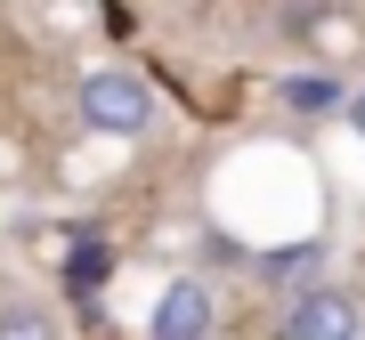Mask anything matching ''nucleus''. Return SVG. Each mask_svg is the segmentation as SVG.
<instances>
[{"label": "nucleus", "mask_w": 365, "mask_h": 340, "mask_svg": "<svg viewBox=\"0 0 365 340\" xmlns=\"http://www.w3.org/2000/svg\"><path fill=\"white\" fill-rule=\"evenodd\" d=\"M284 97H292V105H309V114H317V105H333L341 90H333V81H284Z\"/></svg>", "instance_id": "obj_5"}, {"label": "nucleus", "mask_w": 365, "mask_h": 340, "mask_svg": "<svg viewBox=\"0 0 365 340\" xmlns=\"http://www.w3.org/2000/svg\"><path fill=\"white\" fill-rule=\"evenodd\" d=\"M268 275H309V251H268Z\"/></svg>", "instance_id": "obj_7"}, {"label": "nucleus", "mask_w": 365, "mask_h": 340, "mask_svg": "<svg viewBox=\"0 0 365 340\" xmlns=\"http://www.w3.org/2000/svg\"><path fill=\"white\" fill-rule=\"evenodd\" d=\"M98 275H106V251H98V243H81V260H73V284H81V292H90V284H98Z\"/></svg>", "instance_id": "obj_6"}, {"label": "nucleus", "mask_w": 365, "mask_h": 340, "mask_svg": "<svg viewBox=\"0 0 365 340\" xmlns=\"http://www.w3.org/2000/svg\"><path fill=\"white\" fill-rule=\"evenodd\" d=\"M276 332L284 340H365V316L349 292H300V300L276 316Z\"/></svg>", "instance_id": "obj_2"}, {"label": "nucleus", "mask_w": 365, "mask_h": 340, "mask_svg": "<svg viewBox=\"0 0 365 340\" xmlns=\"http://www.w3.org/2000/svg\"><path fill=\"white\" fill-rule=\"evenodd\" d=\"M81 122H98V130H114V138H138L146 122H155V97H146V81H130V73H90L81 81Z\"/></svg>", "instance_id": "obj_1"}, {"label": "nucleus", "mask_w": 365, "mask_h": 340, "mask_svg": "<svg viewBox=\"0 0 365 340\" xmlns=\"http://www.w3.org/2000/svg\"><path fill=\"white\" fill-rule=\"evenodd\" d=\"M0 340H57V324L33 316V308H9V316H0Z\"/></svg>", "instance_id": "obj_4"}, {"label": "nucleus", "mask_w": 365, "mask_h": 340, "mask_svg": "<svg viewBox=\"0 0 365 340\" xmlns=\"http://www.w3.org/2000/svg\"><path fill=\"white\" fill-rule=\"evenodd\" d=\"M211 332V292L203 284H170L155 308V340H203Z\"/></svg>", "instance_id": "obj_3"}, {"label": "nucleus", "mask_w": 365, "mask_h": 340, "mask_svg": "<svg viewBox=\"0 0 365 340\" xmlns=\"http://www.w3.org/2000/svg\"><path fill=\"white\" fill-rule=\"evenodd\" d=\"M357 130H365V97H357Z\"/></svg>", "instance_id": "obj_8"}]
</instances>
